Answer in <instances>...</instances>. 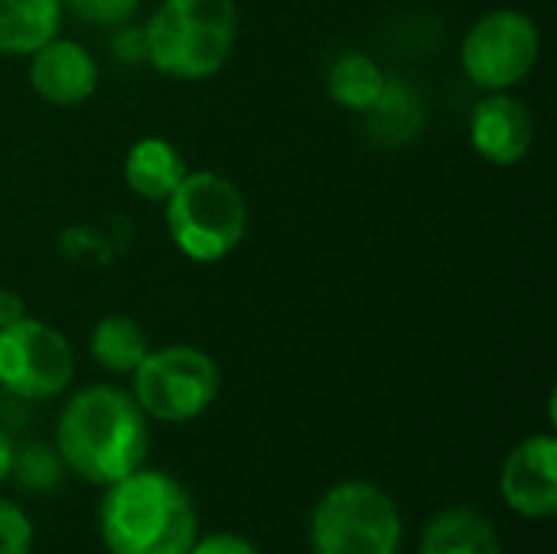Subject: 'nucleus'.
Returning <instances> with one entry per match:
<instances>
[{
    "label": "nucleus",
    "mask_w": 557,
    "mask_h": 554,
    "mask_svg": "<svg viewBox=\"0 0 557 554\" xmlns=\"http://www.w3.org/2000/svg\"><path fill=\"white\" fill-rule=\"evenodd\" d=\"M506 506L522 519H555L557 513V441L532 434L512 447L499 473Z\"/></svg>",
    "instance_id": "obj_9"
},
{
    "label": "nucleus",
    "mask_w": 557,
    "mask_h": 554,
    "mask_svg": "<svg viewBox=\"0 0 557 554\" xmlns=\"http://www.w3.org/2000/svg\"><path fill=\"white\" fill-rule=\"evenodd\" d=\"M111 49L121 56V59H127V62H137V59H147V42H144V29H134V26H121L117 29V36H114V42H111Z\"/></svg>",
    "instance_id": "obj_21"
},
{
    "label": "nucleus",
    "mask_w": 557,
    "mask_h": 554,
    "mask_svg": "<svg viewBox=\"0 0 557 554\" xmlns=\"http://www.w3.org/2000/svg\"><path fill=\"white\" fill-rule=\"evenodd\" d=\"M186 173L189 167L183 153L170 140H160V137L137 140L124 157V180L131 193L147 202H166Z\"/></svg>",
    "instance_id": "obj_13"
},
{
    "label": "nucleus",
    "mask_w": 557,
    "mask_h": 554,
    "mask_svg": "<svg viewBox=\"0 0 557 554\" xmlns=\"http://www.w3.org/2000/svg\"><path fill=\"white\" fill-rule=\"evenodd\" d=\"M98 535L108 554H186L199 539V516L176 477L137 467L104 487Z\"/></svg>",
    "instance_id": "obj_2"
},
{
    "label": "nucleus",
    "mask_w": 557,
    "mask_h": 554,
    "mask_svg": "<svg viewBox=\"0 0 557 554\" xmlns=\"http://www.w3.org/2000/svg\"><path fill=\"white\" fill-rule=\"evenodd\" d=\"M29 85L55 108L82 104L98 88V62L82 42L52 36L29 56Z\"/></svg>",
    "instance_id": "obj_11"
},
{
    "label": "nucleus",
    "mask_w": 557,
    "mask_h": 554,
    "mask_svg": "<svg viewBox=\"0 0 557 554\" xmlns=\"http://www.w3.org/2000/svg\"><path fill=\"white\" fill-rule=\"evenodd\" d=\"M55 451L78 480L111 487L144 467L150 451L147 415L131 392L88 385L65 402L55 421Z\"/></svg>",
    "instance_id": "obj_1"
},
{
    "label": "nucleus",
    "mask_w": 557,
    "mask_h": 554,
    "mask_svg": "<svg viewBox=\"0 0 557 554\" xmlns=\"http://www.w3.org/2000/svg\"><path fill=\"white\" fill-rule=\"evenodd\" d=\"M542 56V29L522 10H490L463 36L460 62L483 91H509L532 75Z\"/></svg>",
    "instance_id": "obj_7"
},
{
    "label": "nucleus",
    "mask_w": 557,
    "mask_h": 554,
    "mask_svg": "<svg viewBox=\"0 0 557 554\" xmlns=\"http://www.w3.org/2000/svg\"><path fill=\"white\" fill-rule=\"evenodd\" d=\"M418 554H503V542L483 513L470 506H447L421 529Z\"/></svg>",
    "instance_id": "obj_12"
},
{
    "label": "nucleus",
    "mask_w": 557,
    "mask_h": 554,
    "mask_svg": "<svg viewBox=\"0 0 557 554\" xmlns=\"http://www.w3.org/2000/svg\"><path fill=\"white\" fill-rule=\"evenodd\" d=\"M186 554H261L255 549V542H248L245 535L235 532H215L206 539H196L193 549Z\"/></svg>",
    "instance_id": "obj_20"
},
{
    "label": "nucleus",
    "mask_w": 557,
    "mask_h": 554,
    "mask_svg": "<svg viewBox=\"0 0 557 554\" xmlns=\"http://www.w3.org/2000/svg\"><path fill=\"white\" fill-rule=\"evenodd\" d=\"M235 39V0H163L144 26L147 62L186 82L215 75L228 62Z\"/></svg>",
    "instance_id": "obj_3"
},
{
    "label": "nucleus",
    "mask_w": 557,
    "mask_h": 554,
    "mask_svg": "<svg viewBox=\"0 0 557 554\" xmlns=\"http://www.w3.org/2000/svg\"><path fill=\"white\" fill-rule=\"evenodd\" d=\"M10 467H13V441H10V434L0 428V483L10 477Z\"/></svg>",
    "instance_id": "obj_23"
},
{
    "label": "nucleus",
    "mask_w": 557,
    "mask_h": 554,
    "mask_svg": "<svg viewBox=\"0 0 557 554\" xmlns=\"http://www.w3.org/2000/svg\"><path fill=\"white\" fill-rule=\"evenodd\" d=\"M26 317V304L16 291H0V330L13 327Z\"/></svg>",
    "instance_id": "obj_22"
},
{
    "label": "nucleus",
    "mask_w": 557,
    "mask_h": 554,
    "mask_svg": "<svg viewBox=\"0 0 557 554\" xmlns=\"http://www.w3.org/2000/svg\"><path fill=\"white\" fill-rule=\"evenodd\" d=\"M219 366L196 346L150 349L131 372V395L153 421L186 424L202 418L219 398Z\"/></svg>",
    "instance_id": "obj_6"
},
{
    "label": "nucleus",
    "mask_w": 557,
    "mask_h": 554,
    "mask_svg": "<svg viewBox=\"0 0 557 554\" xmlns=\"http://www.w3.org/2000/svg\"><path fill=\"white\" fill-rule=\"evenodd\" d=\"M65 10H72L82 23L95 26H124L134 20L140 0H59Z\"/></svg>",
    "instance_id": "obj_18"
},
{
    "label": "nucleus",
    "mask_w": 557,
    "mask_h": 554,
    "mask_svg": "<svg viewBox=\"0 0 557 554\" xmlns=\"http://www.w3.org/2000/svg\"><path fill=\"white\" fill-rule=\"evenodd\" d=\"M388 88V78L382 72V65L366 56V52H346L330 65L326 75V91L339 108L349 111H372L382 104Z\"/></svg>",
    "instance_id": "obj_15"
},
{
    "label": "nucleus",
    "mask_w": 557,
    "mask_h": 554,
    "mask_svg": "<svg viewBox=\"0 0 557 554\" xmlns=\"http://www.w3.org/2000/svg\"><path fill=\"white\" fill-rule=\"evenodd\" d=\"M29 552H33V522H29V516L16 503L0 500V554Z\"/></svg>",
    "instance_id": "obj_19"
},
{
    "label": "nucleus",
    "mask_w": 557,
    "mask_h": 554,
    "mask_svg": "<svg viewBox=\"0 0 557 554\" xmlns=\"http://www.w3.org/2000/svg\"><path fill=\"white\" fill-rule=\"evenodd\" d=\"M166 232L193 261L228 258L248 232V206L242 189L212 170L186 173L166 199Z\"/></svg>",
    "instance_id": "obj_4"
},
{
    "label": "nucleus",
    "mask_w": 557,
    "mask_h": 554,
    "mask_svg": "<svg viewBox=\"0 0 557 554\" xmlns=\"http://www.w3.org/2000/svg\"><path fill=\"white\" fill-rule=\"evenodd\" d=\"M535 140L532 111L509 91H490L470 114V144L493 167H516Z\"/></svg>",
    "instance_id": "obj_10"
},
{
    "label": "nucleus",
    "mask_w": 557,
    "mask_h": 554,
    "mask_svg": "<svg viewBox=\"0 0 557 554\" xmlns=\"http://www.w3.org/2000/svg\"><path fill=\"white\" fill-rule=\"evenodd\" d=\"M75 353L69 340L42 320L23 317L0 330V389L23 402H49L69 389Z\"/></svg>",
    "instance_id": "obj_8"
},
{
    "label": "nucleus",
    "mask_w": 557,
    "mask_h": 554,
    "mask_svg": "<svg viewBox=\"0 0 557 554\" xmlns=\"http://www.w3.org/2000/svg\"><path fill=\"white\" fill-rule=\"evenodd\" d=\"M59 0H0V52L33 56L42 42L59 36Z\"/></svg>",
    "instance_id": "obj_14"
},
{
    "label": "nucleus",
    "mask_w": 557,
    "mask_h": 554,
    "mask_svg": "<svg viewBox=\"0 0 557 554\" xmlns=\"http://www.w3.org/2000/svg\"><path fill=\"white\" fill-rule=\"evenodd\" d=\"M88 353L104 372L131 376L140 366V359L150 353V346H147V333L140 330L137 320H131L124 313H111L95 323Z\"/></svg>",
    "instance_id": "obj_16"
},
{
    "label": "nucleus",
    "mask_w": 557,
    "mask_h": 554,
    "mask_svg": "<svg viewBox=\"0 0 557 554\" xmlns=\"http://www.w3.org/2000/svg\"><path fill=\"white\" fill-rule=\"evenodd\" d=\"M62 467H65V464H62L59 451H49V447H42V444H29V447H23L20 454L13 451V467H10V473L20 480L23 490H29V493H46V490H52V487L59 483Z\"/></svg>",
    "instance_id": "obj_17"
},
{
    "label": "nucleus",
    "mask_w": 557,
    "mask_h": 554,
    "mask_svg": "<svg viewBox=\"0 0 557 554\" xmlns=\"http://www.w3.org/2000/svg\"><path fill=\"white\" fill-rule=\"evenodd\" d=\"M401 532L395 500L369 480L330 487L310 516L313 554H398Z\"/></svg>",
    "instance_id": "obj_5"
}]
</instances>
